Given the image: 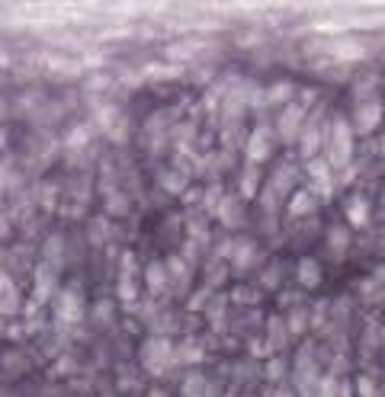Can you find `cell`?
<instances>
[{"instance_id": "2", "label": "cell", "mask_w": 385, "mask_h": 397, "mask_svg": "<svg viewBox=\"0 0 385 397\" xmlns=\"http://www.w3.org/2000/svg\"><path fill=\"white\" fill-rule=\"evenodd\" d=\"M51 269L49 266H39V273H35V298H39V301H45V298H49V292H51Z\"/></svg>"}, {"instance_id": "1", "label": "cell", "mask_w": 385, "mask_h": 397, "mask_svg": "<svg viewBox=\"0 0 385 397\" xmlns=\"http://www.w3.org/2000/svg\"><path fill=\"white\" fill-rule=\"evenodd\" d=\"M58 317L61 321H77L81 317V301H77V292H65L58 298Z\"/></svg>"}, {"instance_id": "3", "label": "cell", "mask_w": 385, "mask_h": 397, "mask_svg": "<svg viewBox=\"0 0 385 397\" xmlns=\"http://www.w3.org/2000/svg\"><path fill=\"white\" fill-rule=\"evenodd\" d=\"M151 397H164V394H161V391H154V394H151Z\"/></svg>"}]
</instances>
